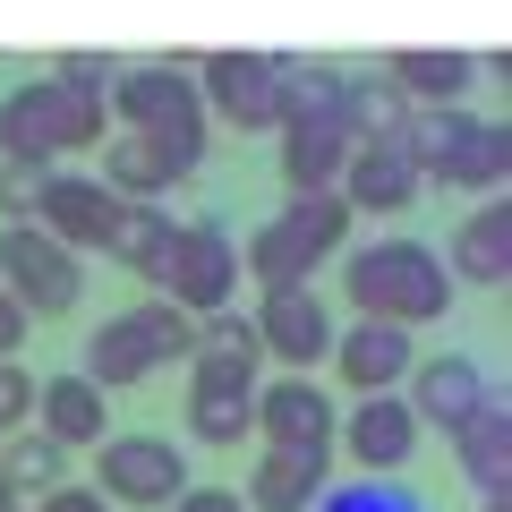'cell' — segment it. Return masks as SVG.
Returning <instances> with one entry per match:
<instances>
[{"mask_svg": "<svg viewBox=\"0 0 512 512\" xmlns=\"http://www.w3.org/2000/svg\"><path fill=\"white\" fill-rule=\"evenodd\" d=\"M342 291L359 316H384V325H436L453 308V274L427 239H367V248L342 256Z\"/></svg>", "mask_w": 512, "mask_h": 512, "instance_id": "obj_1", "label": "cell"}, {"mask_svg": "<svg viewBox=\"0 0 512 512\" xmlns=\"http://www.w3.org/2000/svg\"><path fill=\"white\" fill-rule=\"evenodd\" d=\"M111 137V103L103 94H77L60 77H26V86L0 94V163H43L52 154H86Z\"/></svg>", "mask_w": 512, "mask_h": 512, "instance_id": "obj_2", "label": "cell"}, {"mask_svg": "<svg viewBox=\"0 0 512 512\" xmlns=\"http://www.w3.org/2000/svg\"><path fill=\"white\" fill-rule=\"evenodd\" d=\"M111 111H120L128 137H154V146L171 154V171H205V137H214V120H205V94L197 77L180 69V60H146V69H120V86L103 94Z\"/></svg>", "mask_w": 512, "mask_h": 512, "instance_id": "obj_3", "label": "cell"}, {"mask_svg": "<svg viewBox=\"0 0 512 512\" xmlns=\"http://www.w3.org/2000/svg\"><path fill=\"white\" fill-rule=\"evenodd\" d=\"M350 205L333 197H291L274 222H256V239H239V274H256V291H299V282L325 274V256L350 239Z\"/></svg>", "mask_w": 512, "mask_h": 512, "instance_id": "obj_4", "label": "cell"}, {"mask_svg": "<svg viewBox=\"0 0 512 512\" xmlns=\"http://www.w3.org/2000/svg\"><path fill=\"white\" fill-rule=\"evenodd\" d=\"M402 146H410V163H419V180H436V188L504 197V180H512V137H504V120H470V111H410Z\"/></svg>", "mask_w": 512, "mask_h": 512, "instance_id": "obj_5", "label": "cell"}, {"mask_svg": "<svg viewBox=\"0 0 512 512\" xmlns=\"http://www.w3.org/2000/svg\"><path fill=\"white\" fill-rule=\"evenodd\" d=\"M188 350H197V325H188L171 299H137V308H120L111 325H94L86 367H77V376H94V384L111 393V384H146L154 367L188 359Z\"/></svg>", "mask_w": 512, "mask_h": 512, "instance_id": "obj_6", "label": "cell"}, {"mask_svg": "<svg viewBox=\"0 0 512 512\" xmlns=\"http://www.w3.org/2000/svg\"><path fill=\"white\" fill-rule=\"evenodd\" d=\"M0 291L18 299L26 316H69L86 299V265L43 222H0Z\"/></svg>", "mask_w": 512, "mask_h": 512, "instance_id": "obj_7", "label": "cell"}, {"mask_svg": "<svg viewBox=\"0 0 512 512\" xmlns=\"http://www.w3.org/2000/svg\"><path fill=\"white\" fill-rule=\"evenodd\" d=\"M94 495L137 504V512H154V504L171 512L188 495V453L171 436H103L94 444Z\"/></svg>", "mask_w": 512, "mask_h": 512, "instance_id": "obj_8", "label": "cell"}, {"mask_svg": "<svg viewBox=\"0 0 512 512\" xmlns=\"http://www.w3.org/2000/svg\"><path fill=\"white\" fill-rule=\"evenodd\" d=\"M239 239L222 231V214H205V222H180V256H171V274H163V299L197 325V316H214V308H231V291H239Z\"/></svg>", "mask_w": 512, "mask_h": 512, "instance_id": "obj_9", "label": "cell"}, {"mask_svg": "<svg viewBox=\"0 0 512 512\" xmlns=\"http://www.w3.org/2000/svg\"><path fill=\"white\" fill-rule=\"evenodd\" d=\"M197 94H205V120H231V128H282V69L274 52H205L197 69Z\"/></svg>", "mask_w": 512, "mask_h": 512, "instance_id": "obj_10", "label": "cell"}, {"mask_svg": "<svg viewBox=\"0 0 512 512\" xmlns=\"http://www.w3.org/2000/svg\"><path fill=\"white\" fill-rule=\"evenodd\" d=\"M248 325H256V350L282 359V376H316V367L333 359V325H342V316H333L325 291L299 282V291H265Z\"/></svg>", "mask_w": 512, "mask_h": 512, "instance_id": "obj_11", "label": "cell"}, {"mask_svg": "<svg viewBox=\"0 0 512 512\" xmlns=\"http://www.w3.org/2000/svg\"><path fill=\"white\" fill-rule=\"evenodd\" d=\"M248 402H256L248 350H188V427H197V444H239Z\"/></svg>", "mask_w": 512, "mask_h": 512, "instance_id": "obj_12", "label": "cell"}, {"mask_svg": "<svg viewBox=\"0 0 512 512\" xmlns=\"http://www.w3.org/2000/svg\"><path fill=\"white\" fill-rule=\"evenodd\" d=\"M419 188H427V180H419V163H410L402 137H367V146H350L342 188H333V197H342L359 222H393V214L419 205Z\"/></svg>", "mask_w": 512, "mask_h": 512, "instance_id": "obj_13", "label": "cell"}, {"mask_svg": "<svg viewBox=\"0 0 512 512\" xmlns=\"http://www.w3.org/2000/svg\"><path fill=\"white\" fill-rule=\"evenodd\" d=\"M419 436H427V427L410 419L402 393H359V402L342 410V427H333V444H342L367 478H393L410 453H419Z\"/></svg>", "mask_w": 512, "mask_h": 512, "instance_id": "obj_14", "label": "cell"}, {"mask_svg": "<svg viewBox=\"0 0 512 512\" xmlns=\"http://www.w3.org/2000/svg\"><path fill=\"white\" fill-rule=\"evenodd\" d=\"M35 222L60 239L69 256L86 248H111V222H120V197H111L94 171H43V197H35Z\"/></svg>", "mask_w": 512, "mask_h": 512, "instance_id": "obj_15", "label": "cell"}, {"mask_svg": "<svg viewBox=\"0 0 512 512\" xmlns=\"http://www.w3.org/2000/svg\"><path fill=\"white\" fill-rule=\"evenodd\" d=\"M487 393H495L487 359H470V350H436V359H410V393H402V402H410L419 427H444V436H453Z\"/></svg>", "mask_w": 512, "mask_h": 512, "instance_id": "obj_16", "label": "cell"}, {"mask_svg": "<svg viewBox=\"0 0 512 512\" xmlns=\"http://www.w3.org/2000/svg\"><path fill=\"white\" fill-rule=\"evenodd\" d=\"M248 427H265V444H333L342 402H333L316 376H256Z\"/></svg>", "mask_w": 512, "mask_h": 512, "instance_id": "obj_17", "label": "cell"}, {"mask_svg": "<svg viewBox=\"0 0 512 512\" xmlns=\"http://www.w3.org/2000/svg\"><path fill=\"white\" fill-rule=\"evenodd\" d=\"M410 359H419L410 333L384 325V316H350V325H333V367H342L350 393H402Z\"/></svg>", "mask_w": 512, "mask_h": 512, "instance_id": "obj_18", "label": "cell"}, {"mask_svg": "<svg viewBox=\"0 0 512 512\" xmlns=\"http://www.w3.org/2000/svg\"><path fill=\"white\" fill-rule=\"evenodd\" d=\"M444 274H453V291H504V274H512V205L504 197H487L478 214L453 222Z\"/></svg>", "mask_w": 512, "mask_h": 512, "instance_id": "obj_19", "label": "cell"}, {"mask_svg": "<svg viewBox=\"0 0 512 512\" xmlns=\"http://www.w3.org/2000/svg\"><path fill=\"white\" fill-rule=\"evenodd\" d=\"M325 487H333V444H265L239 495H256V512H308Z\"/></svg>", "mask_w": 512, "mask_h": 512, "instance_id": "obj_20", "label": "cell"}, {"mask_svg": "<svg viewBox=\"0 0 512 512\" xmlns=\"http://www.w3.org/2000/svg\"><path fill=\"white\" fill-rule=\"evenodd\" d=\"M26 427H43L60 453H86V444H103V427H111V393L69 367V376L35 384V419H26Z\"/></svg>", "mask_w": 512, "mask_h": 512, "instance_id": "obj_21", "label": "cell"}, {"mask_svg": "<svg viewBox=\"0 0 512 512\" xmlns=\"http://www.w3.org/2000/svg\"><path fill=\"white\" fill-rule=\"evenodd\" d=\"M478 60L470 52H436V43H402L393 52V69H384V86H402L410 111H453L461 94H470Z\"/></svg>", "mask_w": 512, "mask_h": 512, "instance_id": "obj_22", "label": "cell"}, {"mask_svg": "<svg viewBox=\"0 0 512 512\" xmlns=\"http://www.w3.org/2000/svg\"><path fill=\"white\" fill-rule=\"evenodd\" d=\"M282 69V128H350L342 103H350V77L333 60H299V52H274Z\"/></svg>", "mask_w": 512, "mask_h": 512, "instance_id": "obj_23", "label": "cell"}, {"mask_svg": "<svg viewBox=\"0 0 512 512\" xmlns=\"http://www.w3.org/2000/svg\"><path fill=\"white\" fill-rule=\"evenodd\" d=\"M453 461H461V478H470L478 495H504V470H512V410H504V393H487V402L453 427Z\"/></svg>", "mask_w": 512, "mask_h": 512, "instance_id": "obj_24", "label": "cell"}, {"mask_svg": "<svg viewBox=\"0 0 512 512\" xmlns=\"http://www.w3.org/2000/svg\"><path fill=\"white\" fill-rule=\"evenodd\" d=\"M94 180L111 188V197L120 205H163L171 188H180V171H171V154L154 146V137H103V171H94Z\"/></svg>", "mask_w": 512, "mask_h": 512, "instance_id": "obj_25", "label": "cell"}, {"mask_svg": "<svg viewBox=\"0 0 512 512\" xmlns=\"http://www.w3.org/2000/svg\"><path fill=\"white\" fill-rule=\"evenodd\" d=\"M111 256H120L137 282L163 291L171 256H180V214H171V205H120V222H111Z\"/></svg>", "mask_w": 512, "mask_h": 512, "instance_id": "obj_26", "label": "cell"}, {"mask_svg": "<svg viewBox=\"0 0 512 512\" xmlns=\"http://www.w3.org/2000/svg\"><path fill=\"white\" fill-rule=\"evenodd\" d=\"M350 128H282V180H291V197H325V188H342V163H350Z\"/></svg>", "mask_w": 512, "mask_h": 512, "instance_id": "obj_27", "label": "cell"}, {"mask_svg": "<svg viewBox=\"0 0 512 512\" xmlns=\"http://www.w3.org/2000/svg\"><path fill=\"white\" fill-rule=\"evenodd\" d=\"M0 487H18V495L69 487V453H60L43 427H9V436H0Z\"/></svg>", "mask_w": 512, "mask_h": 512, "instance_id": "obj_28", "label": "cell"}, {"mask_svg": "<svg viewBox=\"0 0 512 512\" xmlns=\"http://www.w3.org/2000/svg\"><path fill=\"white\" fill-rule=\"evenodd\" d=\"M342 120H350V137H402L410 128V103H402V86H384V77H350V103H342Z\"/></svg>", "mask_w": 512, "mask_h": 512, "instance_id": "obj_29", "label": "cell"}, {"mask_svg": "<svg viewBox=\"0 0 512 512\" xmlns=\"http://www.w3.org/2000/svg\"><path fill=\"white\" fill-rule=\"evenodd\" d=\"M308 512H427V495H410L402 478H350V487H325Z\"/></svg>", "mask_w": 512, "mask_h": 512, "instance_id": "obj_30", "label": "cell"}, {"mask_svg": "<svg viewBox=\"0 0 512 512\" xmlns=\"http://www.w3.org/2000/svg\"><path fill=\"white\" fill-rule=\"evenodd\" d=\"M43 197V163H0V222H35Z\"/></svg>", "mask_w": 512, "mask_h": 512, "instance_id": "obj_31", "label": "cell"}, {"mask_svg": "<svg viewBox=\"0 0 512 512\" xmlns=\"http://www.w3.org/2000/svg\"><path fill=\"white\" fill-rule=\"evenodd\" d=\"M52 77H60V86H77V94H111V86H120V60H111V52H69Z\"/></svg>", "mask_w": 512, "mask_h": 512, "instance_id": "obj_32", "label": "cell"}, {"mask_svg": "<svg viewBox=\"0 0 512 512\" xmlns=\"http://www.w3.org/2000/svg\"><path fill=\"white\" fill-rule=\"evenodd\" d=\"M197 350H248L256 359V325L239 308H214V316H197Z\"/></svg>", "mask_w": 512, "mask_h": 512, "instance_id": "obj_33", "label": "cell"}, {"mask_svg": "<svg viewBox=\"0 0 512 512\" xmlns=\"http://www.w3.org/2000/svg\"><path fill=\"white\" fill-rule=\"evenodd\" d=\"M26 419H35V376H26L18 359H0V436L26 427Z\"/></svg>", "mask_w": 512, "mask_h": 512, "instance_id": "obj_34", "label": "cell"}, {"mask_svg": "<svg viewBox=\"0 0 512 512\" xmlns=\"http://www.w3.org/2000/svg\"><path fill=\"white\" fill-rule=\"evenodd\" d=\"M171 512H248V495H239V487H188Z\"/></svg>", "mask_w": 512, "mask_h": 512, "instance_id": "obj_35", "label": "cell"}, {"mask_svg": "<svg viewBox=\"0 0 512 512\" xmlns=\"http://www.w3.org/2000/svg\"><path fill=\"white\" fill-rule=\"evenodd\" d=\"M35 512H111L94 487H52V495H35Z\"/></svg>", "mask_w": 512, "mask_h": 512, "instance_id": "obj_36", "label": "cell"}, {"mask_svg": "<svg viewBox=\"0 0 512 512\" xmlns=\"http://www.w3.org/2000/svg\"><path fill=\"white\" fill-rule=\"evenodd\" d=\"M26 325H35V316H26L18 299L0 291V359H18V342H26Z\"/></svg>", "mask_w": 512, "mask_h": 512, "instance_id": "obj_37", "label": "cell"}, {"mask_svg": "<svg viewBox=\"0 0 512 512\" xmlns=\"http://www.w3.org/2000/svg\"><path fill=\"white\" fill-rule=\"evenodd\" d=\"M0 512H26V495H18V487H0Z\"/></svg>", "mask_w": 512, "mask_h": 512, "instance_id": "obj_38", "label": "cell"}, {"mask_svg": "<svg viewBox=\"0 0 512 512\" xmlns=\"http://www.w3.org/2000/svg\"><path fill=\"white\" fill-rule=\"evenodd\" d=\"M478 512H512V504H504V495H478Z\"/></svg>", "mask_w": 512, "mask_h": 512, "instance_id": "obj_39", "label": "cell"}]
</instances>
